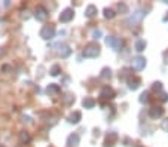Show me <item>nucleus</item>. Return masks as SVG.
Returning a JSON list of instances; mask_svg holds the SVG:
<instances>
[{
	"label": "nucleus",
	"mask_w": 168,
	"mask_h": 147,
	"mask_svg": "<svg viewBox=\"0 0 168 147\" xmlns=\"http://www.w3.org/2000/svg\"><path fill=\"white\" fill-rule=\"evenodd\" d=\"M113 17H115V12H113L112 9H104V18H107V19H112Z\"/></svg>",
	"instance_id": "22"
},
{
	"label": "nucleus",
	"mask_w": 168,
	"mask_h": 147,
	"mask_svg": "<svg viewBox=\"0 0 168 147\" xmlns=\"http://www.w3.org/2000/svg\"><path fill=\"white\" fill-rule=\"evenodd\" d=\"M95 104H97L95 103V100H94V98H89V97H86L84 101H82V105H84L85 109H92Z\"/></svg>",
	"instance_id": "15"
},
{
	"label": "nucleus",
	"mask_w": 168,
	"mask_h": 147,
	"mask_svg": "<svg viewBox=\"0 0 168 147\" xmlns=\"http://www.w3.org/2000/svg\"><path fill=\"white\" fill-rule=\"evenodd\" d=\"M0 147H5V146H0Z\"/></svg>",
	"instance_id": "31"
},
{
	"label": "nucleus",
	"mask_w": 168,
	"mask_h": 147,
	"mask_svg": "<svg viewBox=\"0 0 168 147\" xmlns=\"http://www.w3.org/2000/svg\"><path fill=\"white\" fill-rule=\"evenodd\" d=\"M30 140H31V137H30V134H28L27 131H21V132H19V141H21L23 144L28 143Z\"/></svg>",
	"instance_id": "16"
},
{
	"label": "nucleus",
	"mask_w": 168,
	"mask_h": 147,
	"mask_svg": "<svg viewBox=\"0 0 168 147\" xmlns=\"http://www.w3.org/2000/svg\"><path fill=\"white\" fill-rule=\"evenodd\" d=\"M106 43L109 45L110 48H113L115 51H119L121 48H122V45H124V42L119 39V37H115V36H109L107 39H106Z\"/></svg>",
	"instance_id": "3"
},
{
	"label": "nucleus",
	"mask_w": 168,
	"mask_h": 147,
	"mask_svg": "<svg viewBox=\"0 0 168 147\" xmlns=\"http://www.w3.org/2000/svg\"><path fill=\"white\" fill-rule=\"evenodd\" d=\"M82 119V114H80V112H75L70 114V117H68V122L70 123H79V121Z\"/></svg>",
	"instance_id": "14"
},
{
	"label": "nucleus",
	"mask_w": 168,
	"mask_h": 147,
	"mask_svg": "<svg viewBox=\"0 0 168 147\" xmlns=\"http://www.w3.org/2000/svg\"><path fill=\"white\" fill-rule=\"evenodd\" d=\"M67 144H68V147L77 146V144H79V135H77V134H72L67 140Z\"/></svg>",
	"instance_id": "13"
},
{
	"label": "nucleus",
	"mask_w": 168,
	"mask_h": 147,
	"mask_svg": "<svg viewBox=\"0 0 168 147\" xmlns=\"http://www.w3.org/2000/svg\"><path fill=\"white\" fill-rule=\"evenodd\" d=\"M118 9H119V12H121V14H128V6H126L125 3H119Z\"/></svg>",
	"instance_id": "24"
},
{
	"label": "nucleus",
	"mask_w": 168,
	"mask_h": 147,
	"mask_svg": "<svg viewBox=\"0 0 168 147\" xmlns=\"http://www.w3.org/2000/svg\"><path fill=\"white\" fill-rule=\"evenodd\" d=\"M100 97L101 98H106V100H112V98H115V91H113V88L104 86L103 89H101Z\"/></svg>",
	"instance_id": "7"
},
{
	"label": "nucleus",
	"mask_w": 168,
	"mask_h": 147,
	"mask_svg": "<svg viewBox=\"0 0 168 147\" xmlns=\"http://www.w3.org/2000/svg\"><path fill=\"white\" fill-rule=\"evenodd\" d=\"M54 36H55V27L52 26V24H48V26H45L42 30H40V37L45 39V40L54 39Z\"/></svg>",
	"instance_id": "2"
},
{
	"label": "nucleus",
	"mask_w": 168,
	"mask_h": 147,
	"mask_svg": "<svg viewBox=\"0 0 168 147\" xmlns=\"http://www.w3.org/2000/svg\"><path fill=\"white\" fill-rule=\"evenodd\" d=\"M152 89H153L155 92H161V91H162V83H161V82H155L153 86H152Z\"/></svg>",
	"instance_id": "23"
},
{
	"label": "nucleus",
	"mask_w": 168,
	"mask_h": 147,
	"mask_svg": "<svg viewBox=\"0 0 168 147\" xmlns=\"http://www.w3.org/2000/svg\"><path fill=\"white\" fill-rule=\"evenodd\" d=\"M100 46L97 43H89L85 46L84 52H82V55H84L85 58H95V57H98L100 55Z\"/></svg>",
	"instance_id": "1"
},
{
	"label": "nucleus",
	"mask_w": 168,
	"mask_h": 147,
	"mask_svg": "<svg viewBox=\"0 0 168 147\" xmlns=\"http://www.w3.org/2000/svg\"><path fill=\"white\" fill-rule=\"evenodd\" d=\"M75 17V10L72 8H67L64 9L63 12H61V15H59V21L61 22H68V21H72Z\"/></svg>",
	"instance_id": "4"
},
{
	"label": "nucleus",
	"mask_w": 168,
	"mask_h": 147,
	"mask_svg": "<svg viewBox=\"0 0 168 147\" xmlns=\"http://www.w3.org/2000/svg\"><path fill=\"white\" fill-rule=\"evenodd\" d=\"M70 54H72V49H70V46H67V45H59V48H58V55L61 57V58H67Z\"/></svg>",
	"instance_id": "10"
},
{
	"label": "nucleus",
	"mask_w": 168,
	"mask_h": 147,
	"mask_svg": "<svg viewBox=\"0 0 168 147\" xmlns=\"http://www.w3.org/2000/svg\"><path fill=\"white\" fill-rule=\"evenodd\" d=\"M23 121H24V122H27V123H30V122H31V119H30L28 116H24V117H23Z\"/></svg>",
	"instance_id": "29"
},
{
	"label": "nucleus",
	"mask_w": 168,
	"mask_h": 147,
	"mask_svg": "<svg viewBox=\"0 0 168 147\" xmlns=\"http://www.w3.org/2000/svg\"><path fill=\"white\" fill-rule=\"evenodd\" d=\"M143 12L141 10H137V12H134L131 17L128 18V21H126V24L128 26H135V24H138L140 21H141V18H143Z\"/></svg>",
	"instance_id": "5"
},
{
	"label": "nucleus",
	"mask_w": 168,
	"mask_h": 147,
	"mask_svg": "<svg viewBox=\"0 0 168 147\" xmlns=\"http://www.w3.org/2000/svg\"><path fill=\"white\" fill-rule=\"evenodd\" d=\"M167 100H168L167 94H162V95H161V101H167Z\"/></svg>",
	"instance_id": "28"
},
{
	"label": "nucleus",
	"mask_w": 168,
	"mask_h": 147,
	"mask_svg": "<svg viewBox=\"0 0 168 147\" xmlns=\"http://www.w3.org/2000/svg\"><path fill=\"white\" fill-rule=\"evenodd\" d=\"M101 37V30H94L92 31V39H100Z\"/></svg>",
	"instance_id": "27"
},
{
	"label": "nucleus",
	"mask_w": 168,
	"mask_h": 147,
	"mask_svg": "<svg viewBox=\"0 0 168 147\" xmlns=\"http://www.w3.org/2000/svg\"><path fill=\"white\" fill-rule=\"evenodd\" d=\"M140 101H141V103H147V101H149V92H143V94L140 95Z\"/></svg>",
	"instance_id": "26"
},
{
	"label": "nucleus",
	"mask_w": 168,
	"mask_h": 147,
	"mask_svg": "<svg viewBox=\"0 0 168 147\" xmlns=\"http://www.w3.org/2000/svg\"><path fill=\"white\" fill-rule=\"evenodd\" d=\"M100 77H101V79H104V80H107V79H110V77H112V70L107 69V67H106V69H103V70H101Z\"/></svg>",
	"instance_id": "19"
},
{
	"label": "nucleus",
	"mask_w": 168,
	"mask_h": 147,
	"mask_svg": "<svg viewBox=\"0 0 168 147\" xmlns=\"http://www.w3.org/2000/svg\"><path fill=\"white\" fill-rule=\"evenodd\" d=\"M52 76H58L59 73H61V69H59V66H52V69L49 71Z\"/></svg>",
	"instance_id": "21"
},
{
	"label": "nucleus",
	"mask_w": 168,
	"mask_h": 147,
	"mask_svg": "<svg viewBox=\"0 0 168 147\" xmlns=\"http://www.w3.org/2000/svg\"><path fill=\"white\" fill-rule=\"evenodd\" d=\"M61 92V88L58 85H55V83H51L49 86H48V94H59Z\"/></svg>",
	"instance_id": "18"
},
{
	"label": "nucleus",
	"mask_w": 168,
	"mask_h": 147,
	"mask_svg": "<svg viewBox=\"0 0 168 147\" xmlns=\"http://www.w3.org/2000/svg\"><path fill=\"white\" fill-rule=\"evenodd\" d=\"M140 83H141V80H140L138 77H135V76H134V77L128 79V88H129V89H133V91L140 86Z\"/></svg>",
	"instance_id": "11"
},
{
	"label": "nucleus",
	"mask_w": 168,
	"mask_h": 147,
	"mask_svg": "<svg viewBox=\"0 0 168 147\" xmlns=\"http://www.w3.org/2000/svg\"><path fill=\"white\" fill-rule=\"evenodd\" d=\"M149 114H150V117H153V119H158V117H161V116L164 114V109L159 107V105L152 107L150 110H149Z\"/></svg>",
	"instance_id": "9"
},
{
	"label": "nucleus",
	"mask_w": 168,
	"mask_h": 147,
	"mask_svg": "<svg viewBox=\"0 0 168 147\" xmlns=\"http://www.w3.org/2000/svg\"><path fill=\"white\" fill-rule=\"evenodd\" d=\"M116 140H118V135L115 132H110L109 135H107V140H106V146H113V143Z\"/></svg>",
	"instance_id": "17"
},
{
	"label": "nucleus",
	"mask_w": 168,
	"mask_h": 147,
	"mask_svg": "<svg viewBox=\"0 0 168 147\" xmlns=\"http://www.w3.org/2000/svg\"><path fill=\"white\" fill-rule=\"evenodd\" d=\"M164 60H165V62H168V51L164 52Z\"/></svg>",
	"instance_id": "30"
},
{
	"label": "nucleus",
	"mask_w": 168,
	"mask_h": 147,
	"mask_svg": "<svg viewBox=\"0 0 168 147\" xmlns=\"http://www.w3.org/2000/svg\"><path fill=\"white\" fill-rule=\"evenodd\" d=\"M48 17H49V14H48L46 8L42 6V5L37 6V9H36V18H37V21H46Z\"/></svg>",
	"instance_id": "6"
},
{
	"label": "nucleus",
	"mask_w": 168,
	"mask_h": 147,
	"mask_svg": "<svg viewBox=\"0 0 168 147\" xmlns=\"http://www.w3.org/2000/svg\"><path fill=\"white\" fill-rule=\"evenodd\" d=\"M73 101H75V97L72 95V94H67V95L64 97V103L66 104H72Z\"/></svg>",
	"instance_id": "25"
},
{
	"label": "nucleus",
	"mask_w": 168,
	"mask_h": 147,
	"mask_svg": "<svg viewBox=\"0 0 168 147\" xmlns=\"http://www.w3.org/2000/svg\"><path fill=\"white\" fill-rule=\"evenodd\" d=\"M144 48H146V42H144L143 39H140V40H137V42H135V51L143 52Z\"/></svg>",
	"instance_id": "20"
},
{
	"label": "nucleus",
	"mask_w": 168,
	"mask_h": 147,
	"mask_svg": "<svg viewBox=\"0 0 168 147\" xmlns=\"http://www.w3.org/2000/svg\"><path fill=\"white\" fill-rule=\"evenodd\" d=\"M133 67H134L137 71L143 70L144 67H146V60H144L143 57H135L134 60H133Z\"/></svg>",
	"instance_id": "8"
},
{
	"label": "nucleus",
	"mask_w": 168,
	"mask_h": 147,
	"mask_svg": "<svg viewBox=\"0 0 168 147\" xmlns=\"http://www.w3.org/2000/svg\"><path fill=\"white\" fill-rule=\"evenodd\" d=\"M97 6H94V5H89L88 8H86V10H85V17L88 18H94L95 15H97Z\"/></svg>",
	"instance_id": "12"
}]
</instances>
